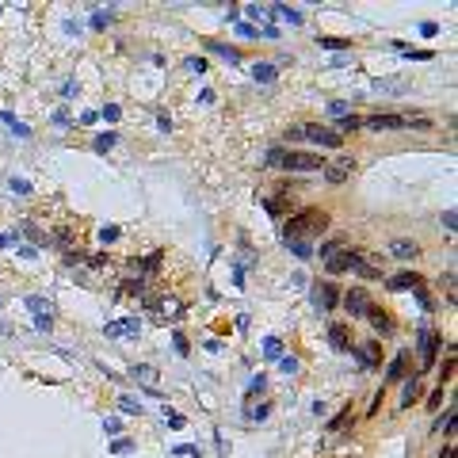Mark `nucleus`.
<instances>
[{
  "mask_svg": "<svg viewBox=\"0 0 458 458\" xmlns=\"http://www.w3.org/2000/svg\"><path fill=\"white\" fill-rule=\"evenodd\" d=\"M267 164H279L287 172H317L325 169V161L314 157V153H287V149H272L267 153Z\"/></svg>",
  "mask_w": 458,
  "mask_h": 458,
  "instance_id": "obj_1",
  "label": "nucleus"
},
{
  "mask_svg": "<svg viewBox=\"0 0 458 458\" xmlns=\"http://www.w3.org/2000/svg\"><path fill=\"white\" fill-rule=\"evenodd\" d=\"M325 229H329V214H325V210H302L298 218H290L287 241H306V233H325Z\"/></svg>",
  "mask_w": 458,
  "mask_h": 458,
  "instance_id": "obj_2",
  "label": "nucleus"
},
{
  "mask_svg": "<svg viewBox=\"0 0 458 458\" xmlns=\"http://www.w3.org/2000/svg\"><path fill=\"white\" fill-rule=\"evenodd\" d=\"M371 306H374V302H371V294H367L363 287H352L348 294H344V309H348L352 317H367V314H371Z\"/></svg>",
  "mask_w": 458,
  "mask_h": 458,
  "instance_id": "obj_3",
  "label": "nucleus"
},
{
  "mask_svg": "<svg viewBox=\"0 0 458 458\" xmlns=\"http://www.w3.org/2000/svg\"><path fill=\"white\" fill-rule=\"evenodd\" d=\"M302 138L325 145V149H340V145H344V138H340L337 130H329V126H302Z\"/></svg>",
  "mask_w": 458,
  "mask_h": 458,
  "instance_id": "obj_4",
  "label": "nucleus"
},
{
  "mask_svg": "<svg viewBox=\"0 0 458 458\" xmlns=\"http://www.w3.org/2000/svg\"><path fill=\"white\" fill-rule=\"evenodd\" d=\"M352 172H355V161H352V157H337V161L325 164V180H329L332 187H340L344 180H352Z\"/></svg>",
  "mask_w": 458,
  "mask_h": 458,
  "instance_id": "obj_5",
  "label": "nucleus"
},
{
  "mask_svg": "<svg viewBox=\"0 0 458 458\" xmlns=\"http://www.w3.org/2000/svg\"><path fill=\"white\" fill-rule=\"evenodd\" d=\"M138 332H141V321H111V325H107V337L111 340H130V337H138Z\"/></svg>",
  "mask_w": 458,
  "mask_h": 458,
  "instance_id": "obj_6",
  "label": "nucleus"
},
{
  "mask_svg": "<svg viewBox=\"0 0 458 458\" xmlns=\"http://www.w3.org/2000/svg\"><path fill=\"white\" fill-rule=\"evenodd\" d=\"M149 306L157 309V321L180 317V298H149Z\"/></svg>",
  "mask_w": 458,
  "mask_h": 458,
  "instance_id": "obj_7",
  "label": "nucleus"
},
{
  "mask_svg": "<svg viewBox=\"0 0 458 458\" xmlns=\"http://www.w3.org/2000/svg\"><path fill=\"white\" fill-rule=\"evenodd\" d=\"M367 126L371 130H405V115H371Z\"/></svg>",
  "mask_w": 458,
  "mask_h": 458,
  "instance_id": "obj_8",
  "label": "nucleus"
},
{
  "mask_svg": "<svg viewBox=\"0 0 458 458\" xmlns=\"http://www.w3.org/2000/svg\"><path fill=\"white\" fill-rule=\"evenodd\" d=\"M389 252H394L397 260H417V256H420V244L409 241V237H397L394 244H389Z\"/></svg>",
  "mask_w": 458,
  "mask_h": 458,
  "instance_id": "obj_9",
  "label": "nucleus"
},
{
  "mask_svg": "<svg viewBox=\"0 0 458 458\" xmlns=\"http://www.w3.org/2000/svg\"><path fill=\"white\" fill-rule=\"evenodd\" d=\"M439 332H424L420 337V348H424V367H432L435 363V352H439Z\"/></svg>",
  "mask_w": 458,
  "mask_h": 458,
  "instance_id": "obj_10",
  "label": "nucleus"
},
{
  "mask_svg": "<svg viewBox=\"0 0 458 458\" xmlns=\"http://www.w3.org/2000/svg\"><path fill=\"white\" fill-rule=\"evenodd\" d=\"M420 279L424 275H417V272H401V275L389 279V287H394V290H420Z\"/></svg>",
  "mask_w": 458,
  "mask_h": 458,
  "instance_id": "obj_11",
  "label": "nucleus"
},
{
  "mask_svg": "<svg viewBox=\"0 0 458 458\" xmlns=\"http://www.w3.org/2000/svg\"><path fill=\"white\" fill-rule=\"evenodd\" d=\"M314 302H317L321 309H332V306H337V287H332V283H321V287L314 290Z\"/></svg>",
  "mask_w": 458,
  "mask_h": 458,
  "instance_id": "obj_12",
  "label": "nucleus"
},
{
  "mask_svg": "<svg viewBox=\"0 0 458 458\" xmlns=\"http://www.w3.org/2000/svg\"><path fill=\"white\" fill-rule=\"evenodd\" d=\"M329 340H332V348H340V352H348V348H352L348 329H344V325H332V329H329Z\"/></svg>",
  "mask_w": 458,
  "mask_h": 458,
  "instance_id": "obj_13",
  "label": "nucleus"
},
{
  "mask_svg": "<svg viewBox=\"0 0 458 458\" xmlns=\"http://www.w3.org/2000/svg\"><path fill=\"white\" fill-rule=\"evenodd\" d=\"M367 321H371V325H374L378 332H394V321H389L386 314H378L374 306H371V314H367Z\"/></svg>",
  "mask_w": 458,
  "mask_h": 458,
  "instance_id": "obj_14",
  "label": "nucleus"
},
{
  "mask_svg": "<svg viewBox=\"0 0 458 458\" xmlns=\"http://www.w3.org/2000/svg\"><path fill=\"white\" fill-rule=\"evenodd\" d=\"M359 126H363V119H359V115H344V119L337 122V134L344 138V134H352V130H359Z\"/></svg>",
  "mask_w": 458,
  "mask_h": 458,
  "instance_id": "obj_15",
  "label": "nucleus"
},
{
  "mask_svg": "<svg viewBox=\"0 0 458 458\" xmlns=\"http://www.w3.org/2000/svg\"><path fill=\"white\" fill-rule=\"evenodd\" d=\"M405 367H409V355L401 352L394 363H389V382H397V378H405Z\"/></svg>",
  "mask_w": 458,
  "mask_h": 458,
  "instance_id": "obj_16",
  "label": "nucleus"
},
{
  "mask_svg": "<svg viewBox=\"0 0 458 458\" xmlns=\"http://www.w3.org/2000/svg\"><path fill=\"white\" fill-rule=\"evenodd\" d=\"M54 241H58L65 252H73V249H76V237H73V229H65V226H61L58 233H54Z\"/></svg>",
  "mask_w": 458,
  "mask_h": 458,
  "instance_id": "obj_17",
  "label": "nucleus"
},
{
  "mask_svg": "<svg viewBox=\"0 0 458 458\" xmlns=\"http://www.w3.org/2000/svg\"><path fill=\"white\" fill-rule=\"evenodd\" d=\"M359 359H363V367H374L378 363V340H367V348L359 352Z\"/></svg>",
  "mask_w": 458,
  "mask_h": 458,
  "instance_id": "obj_18",
  "label": "nucleus"
},
{
  "mask_svg": "<svg viewBox=\"0 0 458 458\" xmlns=\"http://www.w3.org/2000/svg\"><path fill=\"white\" fill-rule=\"evenodd\" d=\"M256 81H275V69H272V61H256Z\"/></svg>",
  "mask_w": 458,
  "mask_h": 458,
  "instance_id": "obj_19",
  "label": "nucleus"
},
{
  "mask_svg": "<svg viewBox=\"0 0 458 458\" xmlns=\"http://www.w3.org/2000/svg\"><path fill=\"white\" fill-rule=\"evenodd\" d=\"M317 42H321L325 50H348V46H352L348 39H317Z\"/></svg>",
  "mask_w": 458,
  "mask_h": 458,
  "instance_id": "obj_20",
  "label": "nucleus"
},
{
  "mask_svg": "<svg viewBox=\"0 0 458 458\" xmlns=\"http://www.w3.org/2000/svg\"><path fill=\"white\" fill-rule=\"evenodd\" d=\"M111 145H115V134H99V138H96V149H99V153L111 149Z\"/></svg>",
  "mask_w": 458,
  "mask_h": 458,
  "instance_id": "obj_21",
  "label": "nucleus"
},
{
  "mask_svg": "<svg viewBox=\"0 0 458 458\" xmlns=\"http://www.w3.org/2000/svg\"><path fill=\"white\" fill-rule=\"evenodd\" d=\"M348 420H352V409H348V412H340V417L329 424V432H340V428H344V424H348Z\"/></svg>",
  "mask_w": 458,
  "mask_h": 458,
  "instance_id": "obj_22",
  "label": "nucleus"
},
{
  "mask_svg": "<svg viewBox=\"0 0 458 458\" xmlns=\"http://www.w3.org/2000/svg\"><path fill=\"white\" fill-rule=\"evenodd\" d=\"M443 290H447V298L454 302V272H447V275H443Z\"/></svg>",
  "mask_w": 458,
  "mask_h": 458,
  "instance_id": "obj_23",
  "label": "nucleus"
},
{
  "mask_svg": "<svg viewBox=\"0 0 458 458\" xmlns=\"http://www.w3.org/2000/svg\"><path fill=\"white\" fill-rule=\"evenodd\" d=\"M134 378H141V382H153V367H134Z\"/></svg>",
  "mask_w": 458,
  "mask_h": 458,
  "instance_id": "obj_24",
  "label": "nucleus"
},
{
  "mask_svg": "<svg viewBox=\"0 0 458 458\" xmlns=\"http://www.w3.org/2000/svg\"><path fill=\"white\" fill-rule=\"evenodd\" d=\"M290 249H294L302 260H306V256H309V241H290Z\"/></svg>",
  "mask_w": 458,
  "mask_h": 458,
  "instance_id": "obj_25",
  "label": "nucleus"
},
{
  "mask_svg": "<svg viewBox=\"0 0 458 458\" xmlns=\"http://www.w3.org/2000/svg\"><path fill=\"white\" fill-rule=\"evenodd\" d=\"M451 424H454V409H447V417H443L439 424H435V432H447V428H451Z\"/></svg>",
  "mask_w": 458,
  "mask_h": 458,
  "instance_id": "obj_26",
  "label": "nucleus"
},
{
  "mask_svg": "<svg viewBox=\"0 0 458 458\" xmlns=\"http://www.w3.org/2000/svg\"><path fill=\"white\" fill-rule=\"evenodd\" d=\"M187 69H191V73H206V61L203 58H191V61H187Z\"/></svg>",
  "mask_w": 458,
  "mask_h": 458,
  "instance_id": "obj_27",
  "label": "nucleus"
},
{
  "mask_svg": "<svg viewBox=\"0 0 458 458\" xmlns=\"http://www.w3.org/2000/svg\"><path fill=\"white\" fill-rule=\"evenodd\" d=\"M122 412H141V405L134 397H122Z\"/></svg>",
  "mask_w": 458,
  "mask_h": 458,
  "instance_id": "obj_28",
  "label": "nucleus"
},
{
  "mask_svg": "<svg viewBox=\"0 0 458 458\" xmlns=\"http://www.w3.org/2000/svg\"><path fill=\"white\" fill-rule=\"evenodd\" d=\"M279 352H283V344H279V340H267V355H272V359H275Z\"/></svg>",
  "mask_w": 458,
  "mask_h": 458,
  "instance_id": "obj_29",
  "label": "nucleus"
},
{
  "mask_svg": "<svg viewBox=\"0 0 458 458\" xmlns=\"http://www.w3.org/2000/svg\"><path fill=\"white\" fill-rule=\"evenodd\" d=\"M287 141H302V126H290L287 130Z\"/></svg>",
  "mask_w": 458,
  "mask_h": 458,
  "instance_id": "obj_30",
  "label": "nucleus"
},
{
  "mask_svg": "<svg viewBox=\"0 0 458 458\" xmlns=\"http://www.w3.org/2000/svg\"><path fill=\"white\" fill-rule=\"evenodd\" d=\"M439 458H454V451H451V447H447V451H443V454H439Z\"/></svg>",
  "mask_w": 458,
  "mask_h": 458,
  "instance_id": "obj_31",
  "label": "nucleus"
}]
</instances>
